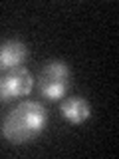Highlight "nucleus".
<instances>
[{
	"label": "nucleus",
	"instance_id": "1",
	"mask_svg": "<svg viewBox=\"0 0 119 159\" xmlns=\"http://www.w3.org/2000/svg\"><path fill=\"white\" fill-rule=\"evenodd\" d=\"M46 121H48L46 107L34 99H24L4 116L0 131H2L6 141L14 143V145H22V143L40 135L42 129L46 127Z\"/></svg>",
	"mask_w": 119,
	"mask_h": 159
},
{
	"label": "nucleus",
	"instance_id": "4",
	"mask_svg": "<svg viewBox=\"0 0 119 159\" xmlns=\"http://www.w3.org/2000/svg\"><path fill=\"white\" fill-rule=\"evenodd\" d=\"M28 58V48L20 40H6L0 46V70H14Z\"/></svg>",
	"mask_w": 119,
	"mask_h": 159
},
{
	"label": "nucleus",
	"instance_id": "5",
	"mask_svg": "<svg viewBox=\"0 0 119 159\" xmlns=\"http://www.w3.org/2000/svg\"><path fill=\"white\" fill-rule=\"evenodd\" d=\"M60 113H62V117H66L69 123H83L91 116V106H89V102L82 96L66 98L62 102V106H60Z\"/></svg>",
	"mask_w": 119,
	"mask_h": 159
},
{
	"label": "nucleus",
	"instance_id": "3",
	"mask_svg": "<svg viewBox=\"0 0 119 159\" xmlns=\"http://www.w3.org/2000/svg\"><path fill=\"white\" fill-rule=\"evenodd\" d=\"M34 88V76L30 70L24 66L8 70V74L0 82V99L2 102H12V99L24 98L32 92Z\"/></svg>",
	"mask_w": 119,
	"mask_h": 159
},
{
	"label": "nucleus",
	"instance_id": "2",
	"mask_svg": "<svg viewBox=\"0 0 119 159\" xmlns=\"http://www.w3.org/2000/svg\"><path fill=\"white\" fill-rule=\"evenodd\" d=\"M69 66L64 60H48L38 76L40 93L50 102L62 99L69 88Z\"/></svg>",
	"mask_w": 119,
	"mask_h": 159
}]
</instances>
